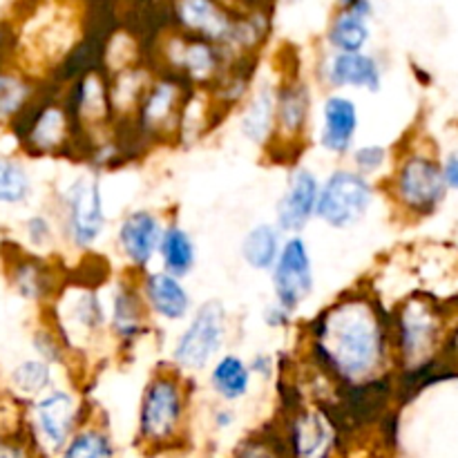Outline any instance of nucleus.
Listing matches in <instances>:
<instances>
[{"label": "nucleus", "instance_id": "31", "mask_svg": "<svg viewBox=\"0 0 458 458\" xmlns=\"http://www.w3.org/2000/svg\"><path fill=\"white\" fill-rule=\"evenodd\" d=\"M34 195V182L16 157H0V206H22Z\"/></svg>", "mask_w": 458, "mask_h": 458}, {"label": "nucleus", "instance_id": "39", "mask_svg": "<svg viewBox=\"0 0 458 458\" xmlns=\"http://www.w3.org/2000/svg\"><path fill=\"white\" fill-rule=\"evenodd\" d=\"M443 177L450 191L458 192V155H447L443 159Z\"/></svg>", "mask_w": 458, "mask_h": 458}, {"label": "nucleus", "instance_id": "38", "mask_svg": "<svg viewBox=\"0 0 458 458\" xmlns=\"http://www.w3.org/2000/svg\"><path fill=\"white\" fill-rule=\"evenodd\" d=\"M249 365H250V371H253L255 380H264V383H268V380L276 378L280 360H277L276 353L271 352H255L253 356L249 358Z\"/></svg>", "mask_w": 458, "mask_h": 458}, {"label": "nucleus", "instance_id": "43", "mask_svg": "<svg viewBox=\"0 0 458 458\" xmlns=\"http://www.w3.org/2000/svg\"><path fill=\"white\" fill-rule=\"evenodd\" d=\"M242 9H267V0H237Z\"/></svg>", "mask_w": 458, "mask_h": 458}, {"label": "nucleus", "instance_id": "44", "mask_svg": "<svg viewBox=\"0 0 458 458\" xmlns=\"http://www.w3.org/2000/svg\"><path fill=\"white\" fill-rule=\"evenodd\" d=\"M356 3H360V0H338L340 7H349V4H356Z\"/></svg>", "mask_w": 458, "mask_h": 458}, {"label": "nucleus", "instance_id": "22", "mask_svg": "<svg viewBox=\"0 0 458 458\" xmlns=\"http://www.w3.org/2000/svg\"><path fill=\"white\" fill-rule=\"evenodd\" d=\"M277 83L280 79L259 76L255 79L249 97L237 110V132L250 146L259 148L268 155L276 141V114H277Z\"/></svg>", "mask_w": 458, "mask_h": 458}, {"label": "nucleus", "instance_id": "40", "mask_svg": "<svg viewBox=\"0 0 458 458\" xmlns=\"http://www.w3.org/2000/svg\"><path fill=\"white\" fill-rule=\"evenodd\" d=\"M233 423H235V411L231 407H222V410L215 411V425L219 429H228Z\"/></svg>", "mask_w": 458, "mask_h": 458}, {"label": "nucleus", "instance_id": "35", "mask_svg": "<svg viewBox=\"0 0 458 458\" xmlns=\"http://www.w3.org/2000/svg\"><path fill=\"white\" fill-rule=\"evenodd\" d=\"M31 347H34L36 356L47 360L49 365H67V362L74 358L72 349L67 347V343L63 340V335L58 334L56 327L52 322H45L38 329L31 334Z\"/></svg>", "mask_w": 458, "mask_h": 458}, {"label": "nucleus", "instance_id": "24", "mask_svg": "<svg viewBox=\"0 0 458 458\" xmlns=\"http://www.w3.org/2000/svg\"><path fill=\"white\" fill-rule=\"evenodd\" d=\"M9 284L25 302L49 304L65 280L49 259L40 255H18L9 262Z\"/></svg>", "mask_w": 458, "mask_h": 458}, {"label": "nucleus", "instance_id": "2", "mask_svg": "<svg viewBox=\"0 0 458 458\" xmlns=\"http://www.w3.org/2000/svg\"><path fill=\"white\" fill-rule=\"evenodd\" d=\"M396 371L419 374L441 360L452 347L454 331L447 311L428 295H411L389 309Z\"/></svg>", "mask_w": 458, "mask_h": 458}, {"label": "nucleus", "instance_id": "42", "mask_svg": "<svg viewBox=\"0 0 458 458\" xmlns=\"http://www.w3.org/2000/svg\"><path fill=\"white\" fill-rule=\"evenodd\" d=\"M0 458H22V452L12 445H0Z\"/></svg>", "mask_w": 458, "mask_h": 458}, {"label": "nucleus", "instance_id": "16", "mask_svg": "<svg viewBox=\"0 0 458 458\" xmlns=\"http://www.w3.org/2000/svg\"><path fill=\"white\" fill-rule=\"evenodd\" d=\"M313 81L327 92H380L385 67L378 56L362 52H331L325 49L316 61Z\"/></svg>", "mask_w": 458, "mask_h": 458}, {"label": "nucleus", "instance_id": "17", "mask_svg": "<svg viewBox=\"0 0 458 458\" xmlns=\"http://www.w3.org/2000/svg\"><path fill=\"white\" fill-rule=\"evenodd\" d=\"M320 186V174L311 165L300 161L291 165L273 210V222L284 235H304L311 222H316Z\"/></svg>", "mask_w": 458, "mask_h": 458}, {"label": "nucleus", "instance_id": "10", "mask_svg": "<svg viewBox=\"0 0 458 458\" xmlns=\"http://www.w3.org/2000/svg\"><path fill=\"white\" fill-rule=\"evenodd\" d=\"M316 121V85L302 74H282L277 83L276 141L268 157L295 159L307 148Z\"/></svg>", "mask_w": 458, "mask_h": 458}, {"label": "nucleus", "instance_id": "5", "mask_svg": "<svg viewBox=\"0 0 458 458\" xmlns=\"http://www.w3.org/2000/svg\"><path fill=\"white\" fill-rule=\"evenodd\" d=\"M49 322L74 356L110 344L107 335V295L89 282H65L47 304Z\"/></svg>", "mask_w": 458, "mask_h": 458}, {"label": "nucleus", "instance_id": "32", "mask_svg": "<svg viewBox=\"0 0 458 458\" xmlns=\"http://www.w3.org/2000/svg\"><path fill=\"white\" fill-rule=\"evenodd\" d=\"M54 383V365H49L43 358H30L13 367L12 387L27 398L43 396Z\"/></svg>", "mask_w": 458, "mask_h": 458}, {"label": "nucleus", "instance_id": "18", "mask_svg": "<svg viewBox=\"0 0 458 458\" xmlns=\"http://www.w3.org/2000/svg\"><path fill=\"white\" fill-rule=\"evenodd\" d=\"M242 9L222 0H174L173 21L177 31L222 45L231 52ZM240 61V58H237Z\"/></svg>", "mask_w": 458, "mask_h": 458}, {"label": "nucleus", "instance_id": "4", "mask_svg": "<svg viewBox=\"0 0 458 458\" xmlns=\"http://www.w3.org/2000/svg\"><path fill=\"white\" fill-rule=\"evenodd\" d=\"M56 224L63 242L76 253H89L107 231V204L98 173H79L56 192Z\"/></svg>", "mask_w": 458, "mask_h": 458}, {"label": "nucleus", "instance_id": "29", "mask_svg": "<svg viewBox=\"0 0 458 458\" xmlns=\"http://www.w3.org/2000/svg\"><path fill=\"white\" fill-rule=\"evenodd\" d=\"M36 85L25 70L0 67V128L18 123L34 103Z\"/></svg>", "mask_w": 458, "mask_h": 458}, {"label": "nucleus", "instance_id": "23", "mask_svg": "<svg viewBox=\"0 0 458 458\" xmlns=\"http://www.w3.org/2000/svg\"><path fill=\"white\" fill-rule=\"evenodd\" d=\"M81 401L72 389L52 387L34 401V423L52 450H61L74 434Z\"/></svg>", "mask_w": 458, "mask_h": 458}, {"label": "nucleus", "instance_id": "34", "mask_svg": "<svg viewBox=\"0 0 458 458\" xmlns=\"http://www.w3.org/2000/svg\"><path fill=\"white\" fill-rule=\"evenodd\" d=\"M114 447H112L110 437L103 429L85 428L81 432L72 434L70 441L65 443L61 458H112Z\"/></svg>", "mask_w": 458, "mask_h": 458}, {"label": "nucleus", "instance_id": "19", "mask_svg": "<svg viewBox=\"0 0 458 458\" xmlns=\"http://www.w3.org/2000/svg\"><path fill=\"white\" fill-rule=\"evenodd\" d=\"M360 132V107L349 92H327L318 110L316 146L325 155L343 159L356 146Z\"/></svg>", "mask_w": 458, "mask_h": 458}, {"label": "nucleus", "instance_id": "12", "mask_svg": "<svg viewBox=\"0 0 458 458\" xmlns=\"http://www.w3.org/2000/svg\"><path fill=\"white\" fill-rule=\"evenodd\" d=\"M152 316L146 307L137 273L125 271L107 291V335L119 356H130L148 338Z\"/></svg>", "mask_w": 458, "mask_h": 458}, {"label": "nucleus", "instance_id": "25", "mask_svg": "<svg viewBox=\"0 0 458 458\" xmlns=\"http://www.w3.org/2000/svg\"><path fill=\"white\" fill-rule=\"evenodd\" d=\"M371 0L338 7L325 31V45L331 52H362L371 43Z\"/></svg>", "mask_w": 458, "mask_h": 458}, {"label": "nucleus", "instance_id": "41", "mask_svg": "<svg viewBox=\"0 0 458 458\" xmlns=\"http://www.w3.org/2000/svg\"><path fill=\"white\" fill-rule=\"evenodd\" d=\"M242 458H273V454L264 445H249L242 452Z\"/></svg>", "mask_w": 458, "mask_h": 458}, {"label": "nucleus", "instance_id": "3", "mask_svg": "<svg viewBox=\"0 0 458 458\" xmlns=\"http://www.w3.org/2000/svg\"><path fill=\"white\" fill-rule=\"evenodd\" d=\"M380 188L396 217L405 222L429 219L441 210L450 195L443 177V159L425 143H410L398 150Z\"/></svg>", "mask_w": 458, "mask_h": 458}, {"label": "nucleus", "instance_id": "37", "mask_svg": "<svg viewBox=\"0 0 458 458\" xmlns=\"http://www.w3.org/2000/svg\"><path fill=\"white\" fill-rule=\"evenodd\" d=\"M262 322H264V327H268L271 331H286L293 327L295 313L289 311L286 307H282V304L276 302V300H271V302L264 307Z\"/></svg>", "mask_w": 458, "mask_h": 458}, {"label": "nucleus", "instance_id": "7", "mask_svg": "<svg viewBox=\"0 0 458 458\" xmlns=\"http://www.w3.org/2000/svg\"><path fill=\"white\" fill-rule=\"evenodd\" d=\"M195 88L179 79L173 72L161 70L152 74L150 83L134 106L132 116L128 119L134 137L141 143H170L179 139L183 110L188 97Z\"/></svg>", "mask_w": 458, "mask_h": 458}, {"label": "nucleus", "instance_id": "9", "mask_svg": "<svg viewBox=\"0 0 458 458\" xmlns=\"http://www.w3.org/2000/svg\"><path fill=\"white\" fill-rule=\"evenodd\" d=\"M188 376L174 367H161L148 378L139 403V432L150 443L177 437L188 407Z\"/></svg>", "mask_w": 458, "mask_h": 458}, {"label": "nucleus", "instance_id": "6", "mask_svg": "<svg viewBox=\"0 0 458 458\" xmlns=\"http://www.w3.org/2000/svg\"><path fill=\"white\" fill-rule=\"evenodd\" d=\"M231 338V316L219 300H204L192 309L168 352V365L186 376L208 371Z\"/></svg>", "mask_w": 458, "mask_h": 458}, {"label": "nucleus", "instance_id": "30", "mask_svg": "<svg viewBox=\"0 0 458 458\" xmlns=\"http://www.w3.org/2000/svg\"><path fill=\"white\" fill-rule=\"evenodd\" d=\"M293 438L300 458H325L334 443V428L318 411H304L295 420Z\"/></svg>", "mask_w": 458, "mask_h": 458}, {"label": "nucleus", "instance_id": "33", "mask_svg": "<svg viewBox=\"0 0 458 458\" xmlns=\"http://www.w3.org/2000/svg\"><path fill=\"white\" fill-rule=\"evenodd\" d=\"M394 155H396V152H392V148H387L385 143L369 141V143H356L353 150L349 152L347 159L352 168H356L360 174H365V177L374 179V182L380 183L385 177H387L389 168H392Z\"/></svg>", "mask_w": 458, "mask_h": 458}, {"label": "nucleus", "instance_id": "20", "mask_svg": "<svg viewBox=\"0 0 458 458\" xmlns=\"http://www.w3.org/2000/svg\"><path fill=\"white\" fill-rule=\"evenodd\" d=\"M65 103L74 114L79 132L89 134L92 139H98V134L107 132L112 121L116 119L110 76L98 70L85 72L74 83Z\"/></svg>", "mask_w": 458, "mask_h": 458}, {"label": "nucleus", "instance_id": "28", "mask_svg": "<svg viewBox=\"0 0 458 458\" xmlns=\"http://www.w3.org/2000/svg\"><path fill=\"white\" fill-rule=\"evenodd\" d=\"M284 233L276 222H258L244 233L240 242V258L250 271L271 273L284 246Z\"/></svg>", "mask_w": 458, "mask_h": 458}, {"label": "nucleus", "instance_id": "36", "mask_svg": "<svg viewBox=\"0 0 458 458\" xmlns=\"http://www.w3.org/2000/svg\"><path fill=\"white\" fill-rule=\"evenodd\" d=\"M22 233H25L27 246L34 249L36 253H45V250L54 249V242L61 235L56 217H49L45 213L30 215L25 219V224H22Z\"/></svg>", "mask_w": 458, "mask_h": 458}, {"label": "nucleus", "instance_id": "11", "mask_svg": "<svg viewBox=\"0 0 458 458\" xmlns=\"http://www.w3.org/2000/svg\"><path fill=\"white\" fill-rule=\"evenodd\" d=\"M161 70L173 72L195 89H213L237 63L228 49L197 36L173 31L159 45Z\"/></svg>", "mask_w": 458, "mask_h": 458}, {"label": "nucleus", "instance_id": "14", "mask_svg": "<svg viewBox=\"0 0 458 458\" xmlns=\"http://www.w3.org/2000/svg\"><path fill=\"white\" fill-rule=\"evenodd\" d=\"M276 302L298 313L316 291V264L304 235H286L276 267L268 273Z\"/></svg>", "mask_w": 458, "mask_h": 458}, {"label": "nucleus", "instance_id": "15", "mask_svg": "<svg viewBox=\"0 0 458 458\" xmlns=\"http://www.w3.org/2000/svg\"><path fill=\"white\" fill-rule=\"evenodd\" d=\"M165 226L168 217L155 208H132L121 215L114 226V250L125 264V271L141 276L152 268Z\"/></svg>", "mask_w": 458, "mask_h": 458}, {"label": "nucleus", "instance_id": "13", "mask_svg": "<svg viewBox=\"0 0 458 458\" xmlns=\"http://www.w3.org/2000/svg\"><path fill=\"white\" fill-rule=\"evenodd\" d=\"M21 143L30 157H65L74 150L79 141V125L70 106L63 101L31 103L30 110L21 116Z\"/></svg>", "mask_w": 458, "mask_h": 458}, {"label": "nucleus", "instance_id": "21", "mask_svg": "<svg viewBox=\"0 0 458 458\" xmlns=\"http://www.w3.org/2000/svg\"><path fill=\"white\" fill-rule=\"evenodd\" d=\"M139 289L152 320L159 325H182L195 309V300L186 286V280L164 268H148L146 273H141Z\"/></svg>", "mask_w": 458, "mask_h": 458}, {"label": "nucleus", "instance_id": "26", "mask_svg": "<svg viewBox=\"0 0 458 458\" xmlns=\"http://www.w3.org/2000/svg\"><path fill=\"white\" fill-rule=\"evenodd\" d=\"M255 376L246 358L235 352H224L213 365L208 367L210 392L224 403H237L250 394Z\"/></svg>", "mask_w": 458, "mask_h": 458}, {"label": "nucleus", "instance_id": "8", "mask_svg": "<svg viewBox=\"0 0 458 458\" xmlns=\"http://www.w3.org/2000/svg\"><path fill=\"white\" fill-rule=\"evenodd\" d=\"M380 183L349 164L335 165L322 177L316 222L331 231H352L374 208Z\"/></svg>", "mask_w": 458, "mask_h": 458}, {"label": "nucleus", "instance_id": "27", "mask_svg": "<svg viewBox=\"0 0 458 458\" xmlns=\"http://www.w3.org/2000/svg\"><path fill=\"white\" fill-rule=\"evenodd\" d=\"M157 259H159V268L183 280L195 273L197 262H199V246L192 233L177 219H168Z\"/></svg>", "mask_w": 458, "mask_h": 458}, {"label": "nucleus", "instance_id": "1", "mask_svg": "<svg viewBox=\"0 0 458 458\" xmlns=\"http://www.w3.org/2000/svg\"><path fill=\"white\" fill-rule=\"evenodd\" d=\"M302 353L340 385L378 383L396 371L389 309L365 289L338 295L302 327Z\"/></svg>", "mask_w": 458, "mask_h": 458}]
</instances>
